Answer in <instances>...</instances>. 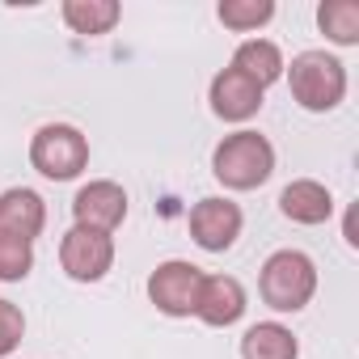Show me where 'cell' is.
<instances>
[{
    "mask_svg": "<svg viewBox=\"0 0 359 359\" xmlns=\"http://www.w3.org/2000/svg\"><path fill=\"white\" fill-rule=\"evenodd\" d=\"M212 173L229 191H258L275 173V148L258 131H233L212 152Z\"/></svg>",
    "mask_w": 359,
    "mask_h": 359,
    "instance_id": "cell-1",
    "label": "cell"
},
{
    "mask_svg": "<svg viewBox=\"0 0 359 359\" xmlns=\"http://www.w3.org/2000/svg\"><path fill=\"white\" fill-rule=\"evenodd\" d=\"M283 72L296 106H304L309 114H325L346 97V68L330 51H300L292 55V64H283Z\"/></svg>",
    "mask_w": 359,
    "mask_h": 359,
    "instance_id": "cell-2",
    "label": "cell"
},
{
    "mask_svg": "<svg viewBox=\"0 0 359 359\" xmlns=\"http://www.w3.org/2000/svg\"><path fill=\"white\" fill-rule=\"evenodd\" d=\"M258 292H262V300L275 313H300L313 300V292H317V266H313V258L300 254V250H275L262 262Z\"/></svg>",
    "mask_w": 359,
    "mask_h": 359,
    "instance_id": "cell-3",
    "label": "cell"
},
{
    "mask_svg": "<svg viewBox=\"0 0 359 359\" xmlns=\"http://www.w3.org/2000/svg\"><path fill=\"white\" fill-rule=\"evenodd\" d=\"M30 165L51 182H72L89 169V140L72 123H47L30 140Z\"/></svg>",
    "mask_w": 359,
    "mask_h": 359,
    "instance_id": "cell-4",
    "label": "cell"
},
{
    "mask_svg": "<svg viewBox=\"0 0 359 359\" xmlns=\"http://www.w3.org/2000/svg\"><path fill=\"white\" fill-rule=\"evenodd\" d=\"M199 287H203V271L187 258H169L148 275V300L165 317H195Z\"/></svg>",
    "mask_w": 359,
    "mask_h": 359,
    "instance_id": "cell-5",
    "label": "cell"
},
{
    "mask_svg": "<svg viewBox=\"0 0 359 359\" xmlns=\"http://www.w3.org/2000/svg\"><path fill=\"white\" fill-rule=\"evenodd\" d=\"M60 266L68 279L76 283H97L110 275L114 266V237L106 233H89V229H68L64 241H60Z\"/></svg>",
    "mask_w": 359,
    "mask_h": 359,
    "instance_id": "cell-6",
    "label": "cell"
},
{
    "mask_svg": "<svg viewBox=\"0 0 359 359\" xmlns=\"http://www.w3.org/2000/svg\"><path fill=\"white\" fill-rule=\"evenodd\" d=\"M72 220H76V229L114 237V229L127 220V191L118 182H110V177L85 182L72 199Z\"/></svg>",
    "mask_w": 359,
    "mask_h": 359,
    "instance_id": "cell-7",
    "label": "cell"
},
{
    "mask_svg": "<svg viewBox=\"0 0 359 359\" xmlns=\"http://www.w3.org/2000/svg\"><path fill=\"white\" fill-rule=\"evenodd\" d=\"M241 224H245V216H241V208H237L233 199L212 195V199H199V203L191 208V237H195V245L208 250V254L233 250V241L241 237Z\"/></svg>",
    "mask_w": 359,
    "mask_h": 359,
    "instance_id": "cell-8",
    "label": "cell"
},
{
    "mask_svg": "<svg viewBox=\"0 0 359 359\" xmlns=\"http://www.w3.org/2000/svg\"><path fill=\"white\" fill-rule=\"evenodd\" d=\"M262 85L250 81L245 72H237L233 64L224 72L212 76V89H208V102H212V114L224 118V123H250L258 110H262Z\"/></svg>",
    "mask_w": 359,
    "mask_h": 359,
    "instance_id": "cell-9",
    "label": "cell"
},
{
    "mask_svg": "<svg viewBox=\"0 0 359 359\" xmlns=\"http://www.w3.org/2000/svg\"><path fill=\"white\" fill-rule=\"evenodd\" d=\"M250 300H245V287L241 279L233 275H203V287H199V304H195V317L212 330H224V325H237L245 317Z\"/></svg>",
    "mask_w": 359,
    "mask_h": 359,
    "instance_id": "cell-10",
    "label": "cell"
},
{
    "mask_svg": "<svg viewBox=\"0 0 359 359\" xmlns=\"http://www.w3.org/2000/svg\"><path fill=\"white\" fill-rule=\"evenodd\" d=\"M47 229V203L30 187H13L0 195V233H13L22 241H34Z\"/></svg>",
    "mask_w": 359,
    "mask_h": 359,
    "instance_id": "cell-11",
    "label": "cell"
},
{
    "mask_svg": "<svg viewBox=\"0 0 359 359\" xmlns=\"http://www.w3.org/2000/svg\"><path fill=\"white\" fill-rule=\"evenodd\" d=\"M279 212L292 220V224H325L334 216V199L321 182H313V177H296V182L283 187L279 195Z\"/></svg>",
    "mask_w": 359,
    "mask_h": 359,
    "instance_id": "cell-12",
    "label": "cell"
},
{
    "mask_svg": "<svg viewBox=\"0 0 359 359\" xmlns=\"http://www.w3.org/2000/svg\"><path fill=\"white\" fill-rule=\"evenodd\" d=\"M300 342L279 321H258L241 334V359H296Z\"/></svg>",
    "mask_w": 359,
    "mask_h": 359,
    "instance_id": "cell-13",
    "label": "cell"
},
{
    "mask_svg": "<svg viewBox=\"0 0 359 359\" xmlns=\"http://www.w3.org/2000/svg\"><path fill=\"white\" fill-rule=\"evenodd\" d=\"M233 68L245 72L250 81H258L262 89L275 85L283 76V51L271 43V39H245L237 51H233Z\"/></svg>",
    "mask_w": 359,
    "mask_h": 359,
    "instance_id": "cell-14",
    "label": "cell"
},
{
    "mask_svg": "<svg viewBox=\"0 0 359 359\" xmlns=\"http://www.w3.org/2000/svg\"><path fill=\"white\" fill-rule=\"evenodd\" d=\"M123 18L118 0H64V22L72 34H110Z\"/></svg>",
    "mask_w": 359,
    "mask_h": 359,
    "instance_id": "cell-15",
    "label": "cell"
},
{
    "mask_svg": "<svg viewBox=\"0 0 359 359\" xmlns=\"http://www.w3.org/2000/svg\"><path fill=\"white\" fill-rule=\"evenodd\" d=\"M317 26L330 43L338 47H355L359 43V5L355 0H325L317 9Z\"/></svg>",
    "mask_w": 359,
    "mask_h": 359,
    "instance_id": "cell-16",
    "label": "cell"
},
{
    "mask_svg": "<svg viewBox=\"0 0 359 359\" xmlns=\"http://www.w3.org/2000/svg\"><path fill=\"white\" fill-rule=\"evenodd\" d=\"M216 18L229 30H237V34H254L258 26H266L275 18V5H271V0H220Z\"/></svg>",
    "mask_w": 359,
    "mask_h": 359,
    "instance_id": "cell-17",
    "label": "cell"
},
{
    "mask_svg": "<svg viewBox=\"0 0 359 359\" xmlns=\"http://www.w3.org/2000/svg\"><path fill=\"white\" fill-rule=\"evenodd\" d=\"M34 266V241H22L13 233H0V283H18Z\"/></svg>",
    "mask_w": 359,
    "mask_h": 359,
    "instance_id": "cell-18",
    "label": "cell"
},
{
    "mask_svg": "<svg viewBox=\"0 0 359 359\" xmlns=\"http://www.w3.org/2000/svg\"><path fill=\"white\" fill-rule=\"evenodd\" d=\"M26 338V313L13 300H0V359L13 355Z\"/></svg>",
    "mask_w": 359,
    "mask_h": 359,
    "instance_id": "cell-19",
    "label": "cell"
},
{
    "mask_svg": "<svg viewBox=\"0 0 359 359\" xmlns=\"http://www.w3.org/2000/svg\"><path fill=\"white\" fill-rule=\"evenodd\" d=\"M346 245L359 250V237H355V212H346Z\"/></svg>",
    "mask_w": 359,
    "mask_h": 359,
    "instance_id": "cell-20",
    "label": "cell"
}]
</instances>
